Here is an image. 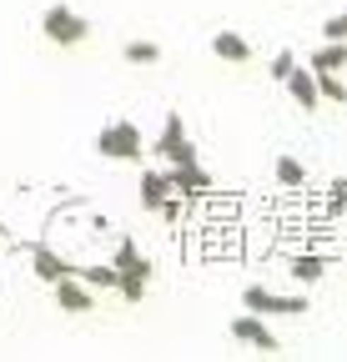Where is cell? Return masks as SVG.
Listing matches in <instances>:
<instances>
[{"instance_id": "obj_1", "label": "cell", "mask_w": 347, "mask_h": 362, "mask_svg": "<svg viewBox=\"0 0 347 362\" xmlns=\"http://www.w3.org/2000/svg\"><path fill=\"white\" fill-rule=\"evenodd\" d=\"M96 151L106 161H141L146 156V136L136 121H106L101 136H96Z\"/></svg>"}, {"instance_id": "obj_2", "label": "cell", "mask_w": 347, "mask_h": 362, "mask_svg": "<svg viewBox=\"0 0 347 362\" xmlns=\"http://www.w3.org/2000/svg\"><path fill=\"white\" fill-rule=\"evenodd\" d=\"M40 30H46L51 45H61V51H71V45H81L86 35H91V21L76 16L71 6H51L46 16H40Z\"/></svg>"}, {"instance_id": "obj_3", "label": "cell", "mask_w": 347, "mask_h": 362, "mask_svg": "<svg viewBox=\"0 0 347 362\" xmlns=\"http://www.w3.org/2000/svg\"><path fill=\"white\" fill-rule=\"evenodd\" d=\"M156 156H161L166 166H187V161H196V146H192V136H187L182 111L166 116V126H161V136H156Z\"/></svg>"}, {"instance_id": "obj_4", "label": "cell", "mask_w": 347, "mask_h": 362, "mask_svg": "<svg viewBox=\"0 0 347 362\" xmlns=\"http://www.w3.org/2000/svg\"><path fill=\"white\" fill-rule=\"evenodd\" d=\"M242 307L257 312V317H302L307 312V297H282V292H267V287H247Z\"/></svg>"}, {"instance_id": "obj_5", "label": "cell", "mask_w": 347, "mask_h": 362, "mask_svg": "<svg viewBox=\"0 0 347 362\" xmlns=\"http://www.w3.org/2000/svg\"><path fill=\"white\" fill-rule=\"evenodd\" d=\"M166 181H171V192H177L182 202H196V197H206V192H211V171H206L201 161L171 166V171H166Z\"/></svg>"}, {"instance_id": "obj_6", "label": "cell", "mask_w": 347, "mask_h": 362, "mask_svg": "<svg viewBox=\"0 0 347 362\" xmlns=\"http://www.w3.org/2000/svg\"><path fill=\"white\" fill-rule=\"evenodd\" d=\"M232 337H237V342H247V347H257V352H282V347H277V332H272L257 312L232 317Z\"/></svg>"}, {"instance_id": "obj_7", "label": "cell", "mask_w": 347, "mask_h": 362, "mask_svg": "<svg viewBox=\"0 0 347 362\" xmlns=\"http://www.w3.org/2000/svg\"><path fill=\"white\" fill-rule=\"evenodd\" d=\"M30 272H35L40 282H51V287H56L61 277H76V267H71L61 252H51L46 242H30Z\"/></svg>"}, {"instance_id": "obj_8", "label": "cell", "mask_w": 347, "mask_h": 362, "mask_svg": "<svg viewBox=\"0 0 347 362\" xmlns=\"http://www.w3.org/2000/svg\"><path fill=\"white\" fill-rule=\"evenodd\" d=\"M56 307L61 312H96V292L86 287L81 277H61L56 282Z\"/></svg>"}, {"instance_id": "obj_9", "label": "cell", "mask_w": 347, "mask_h": 362, "mask_svg": "<svg viewBox=\"0 0 347 362\" xmlns=\"http://www.w3.org/2000/svg\"><path fill=\"white\" fill-rule=\"evenodd\" d=\"M211 51H216V61H227V66H247V61H252V45H247V35H237V30H216V35H211Z\"/></svg>"}, {"instance_id": "obj_10", "label": "cell", "mask_w": 347, "mask_h": 362, "mask_svg": "<svg viewBox=\"0 0 347 362\" xmlns=\"http://www.w3.org/2000/svg\"><path fill=\"white\" fill-rule=\"evenodd\" d=\"M287 86V96L302 106V111H317V81H312V71H302V66H292V76L282 81Z\"/></svg>"}, {"instance_id": "obj_11", "label": "cell", "mask_w": 347, "mask_h": 362, "mask_svg": "<svg viewBox=\"0 0 347 362\" xmlns=\"http://www.w3.org/2000/svg\"><path fill=\"white\" fill-rule=\"evenodd\" d=\"M111 267H116V272H141V277H156V267H151V262L136 252V242H131V237H121V242H116Z\"/></svg>"}, {"instance_id": "obj_12", "label": "cell", "mask_w": 347, "mask_h": 362, "mask_svg": "<svg viewBox=\"0 0 347 362\" xmlns=\"http://www.w3.org/2000/svg\"><path fill=\"white\" fill-rule=\"evenodd\" d=\"M136 192H141V211H156L161 206V197L171 192V181H166V171H141V181H136Z\"/></svg>"}, {"instance_id": "obj_13", "label": "cell", "mask_w": 347, "mask_h": 362, "mask_svg": "<svg viewBox=\"0 0 347 362\" xmlns=\"http://www.w3.org/2000/svg\"><path fill=\"white\" fill-rule=\"evenodd\" d=\"M76 277L91 287V292H116V277H121V272H116L111 262H91V267H76Z\"/></svg>"}, {"instance_id": "obj_14", "label": "cell", "mask_w": 347, "mask_h": 362, "mask_svg": "<svg viewBox=\"0 0 347 362\" xmlns=\"http://www.w3.org/2000/svg\"><path fill=\"white\" fill-rule=\"evenodd\" d=\"M287 272H292L302 287H312V282H322V277H327V257H292V262H287Z\"/></svg>"}, {"instance_id": "obj_15", "label": "cell", "mask_w": 347, "mask_h": 362, "mask_svg": "<svg viewBox=\"0 0 347 362\" xmlns=\"http://www.w3.org/2000/svg\"><path fill=\"white\" fill-rule=\"evenodd\" d=\"M312 71H347V40H322V51H312Z\"/></svg>"}, {"instance_id": "obj_16", "label": "cell", "mask_w": 347, "mask_h": 362, "mask_svg": "<svg viewBox=\"0 0 347 362\" xmlns=\"http://www.w3.org/2000/svg\"><path fill=\"white\" fill-rule=\"evenodd\" d=\"M312 71V66H307ZM312 81H317V101H332V106H347V86L337 81V71H312Z\"/></svg>"}, {"instance_id": "obj_17", "label": "cell", "mask_w": 347, "mask_h": 362, "mask_svg": "<svg viewBox=\"0 0 347 362\" xmlns=\"http://www.w3.org/2000/svg\"><path fill=\"white\" fill-rule=\"evenodd\" d=\"M116 292H121V302H146V292H151V277H141V272H121L116 277Z\"/></svg>"}, {"instance_id": "obj_18", "label": "cell", "mask_w": 347, "mask_h": 362, "mask_svg": "<svg viewBox=\"0 0 347 362\" xmlns=\"http://www.w3.org/2000/svg\"><path fill=\"white\" fill-rule=\"evenodd\" d=\"M121 56H126V66H156L161 61V45L156 40H131Z\"/></svg>"}, {"instance_id": "obj_19", "label": "cell", "mask_w": 347, "mask_h": 362, "mask_svg": "<svg viewBox=\"0 0 347 362\" xmlns=\"http://www.w3.org/2000/svg\"><path fill=\"white\" fill-rule=\"evenodd\" d=\"M277 181L282 187H307V171H302L297 156H277Z\"/></svg>"}, {"instance_id": "obj_20", "label": "cell", "mask_w": 347, "mask_h": 362, "mask_svg": "<svg viewBox=\"0 0 347 362\" xmlns=\"http://www.w3.org/2000/svg\"><path fill=\"white\" fill-rule=\"evenodd\" d=\"M182 211H187V206H182V197H177V192H166V197H161V206H156V216H161L166 226H177V221H182Z\"/></svg>"}, {"instance_id": "obj_21", "label": "cell", "mask_w": 347, "mask_h": 362, "mask_svg": "<svg viewBox=\"0 0 347 362\" xmlns=\"http://www.w3.org/2000/svg\"><path fill=\"white\" fill-rule=\"evenodd\" d=\"M292 66H297V56H292V51H277V56H272V66H267V76L282 86V81L292 76Z\"/></svg>"}, {"instance_id": "obj_22", "label": "cell", "mask_w": 347, "mask_h": 362, "mask_svg": "<svg viewBox=\"0 0 347 362\" xmlns=\"http://www.w3.org/2000/svg\"><path fill=\"white\" fill-rule=\"evenodd\" d=\"M322 40H347V16H332L322 25Z\"/></svg>"}, {"instance_id": "obj_23", "label": "cell", "mask_w": 347, "mask_h": 362, "mask_svg": "<svg viewBox=\"0 0 347 362\" xmlns=\"http://www.w3.org/2000/svg\"><path fill=\"white\" fill-rule=\"evenodd\" d=\"M327 202H332V211H342V206H347V181H342V176L327 187Z\"/></svg>"}, {"instance_id": "obj_24", "label": "cell", "mask_w": 347, "mask_h": 362, "mask_svg": "<svg viewBox=\"0 0 347 362\" xmlns=\"http://www.w3.org/2000/svg\"><path fill=\"white\" fill-rule=\"evenodd\" d=\"M0 237H6V221H0Z\"/></svg>"}]
</instances>
